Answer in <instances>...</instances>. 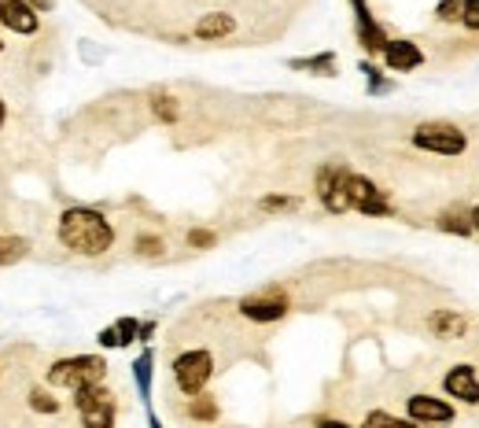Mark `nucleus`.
Listing matches in <instances>:
<instances>
[{"label": "nucleus", "mask_w": 479, "mask_h": 428, "mask_svg": "<svg viewBox=\"0 0 479 428\" xmlns=\"http://www.w3.org/2000/svg\"><path fill=\"white\" fill-rule=\"evenodd\" d=\"M151 111H156V118H163V122H178V100L173 96H166V93H159L156 100H151Z\"/></svg>", "instance_id": "obj_21"}, {"label": "nucleus", "mask_w": 479, "mask_h": 428, "mask_svg": "<svg viewBox=\"0 0 479 428\" xmlns=\"http://www.w3.org/2000/svg\"><path fill=\"white\" fill-rule=\"evenodd\" d=\"M137 336H140L137 318H118V321L108 325V329L100 333L96 340H100V347H125V343H133Z\"/></svg>", "instance_id": "obj_15"}, {"label": "nucleus", "mask_w": 479, "mask_h": 428, "mask_svg": "<svg viewBox=\"0 0 479 428\" xmlns=\"http://www.w3.org/2000/svg\"><path fill=\"white\" fill-rule=\"evenodd\" d=\"M188 417H196V421H218V399L214 395H192V402H188Z\"/></svg>", "instance_id": "obj_18"}, {"label": "nucleus", "mask_w": 479, "mask_h": 428, "mask_svg": "<svg viewBox=\"0 0 479 428\" xmlns=\"http://www.w3.org/2000/svg\"><path fill=\"white\" fill-rule=\"evenodd\" d=\"M137 251H140V255H163L166 244L159 237H137Z\"/></svg>", "instance_id": "obj_27"}, {"label": "nucleus", "mask_w": 479, "mask_h": 428, "mask_svg": "<svg viewBox=\"0 0 479 428\" xmlns=\"http://www.w3.org/2000/svg\"><path fill=\"white\" fill-rule=\"evenodd\" d=\"M413 148L432 156H465L468 152V137L450 122H424L413 130Z\"/></svg>", "instance_id": "obj_3"}, {"label": "nucleus", "mask_w": 479, "mask_h": 428, "mask_svg": "<svg viewBox=\"0 0 479 428\" xmlns=\"http://www.w3.org/2000/svg\"><path fill=\"white\" fill-rule=\"evenodd\" d=\"M384 63H387V70H395V74H410V70H417V67L424 63V52H420L413 41H387Z\"/></svg>", "instance_id": "obj_12"}, {"label": "nucleus", "mask_w": 479, "mask_h": 428, "mask_svg": "<svg viewBox=\"0 0 479 428\" xmlns=\"http://www.w3.org/2000/svg\"><path fill=\"white\" fill-rule=\"evenodd\" d=\"M259 207L262 211H291V207H299V199L295 196H266Z\"/></svg>", "instance_id": "obj_25"}, {"label": "nucleus", "mask_w": 479, "mask_h": 428, "mask_svg": "<svg viewBox=\"0 0 479 428\" xmlns=\"http://www.w3.org/2000/svg\"><path fill=\"white\" fill-rule=\"evenodd\" d=\"M151 366H156L151 351H140V359L133 362V381H137V392L144 402H151Z\"/></svg>", "instance_id": "obj_17"}, {"label": "nucleus", "mask_w": 479, "mask_h": 428, "mask_svg": "<svg viewBox=\"0 0 479 428\" xmlns=\"http://www.w3.org/2000/svg\"><path fill=\"white\" fill-rule=\"evenodd\" d=\"M151 333H156V325H151V321H148V325H140V340H151Z\"/></svg>", "instance_id": "obj_31"}, {"label": "nucleus", "mask_w": 479, "mask_h": 428, "mask_svg": "<svg viewBox=\"0 0 479 428\" xmlns=\"http://www.w3.org/2000/svg\"><path fill=\"white\" fill-rule=\"evenodd\" d=\"M472 225H475V233H479V204L472 207Z\"/></svg>", "instance_id": "obj_32"}, {"label": "nucleus", "mask_w": 479, "mask_h": 428, "mask_svg": "<svg viewBox=\"0 0 479 428\" xmlns=\"http://www.w3.org/2000/svg\"><path fill=\"white\" fill-rule=\"evenodd\" d=\"M439 230L443 233H453V237H472L475 233V225H472V211H443L439 214Z\"/></svg>", "instance_id": "obj_16"}, {"label": "nucleus", "mask_w": 479, "mask_h": 428, "mask_svg": "<svg viewBox=\"0 0 479 428\" xmlns=\"http://www.w3.org/2000/svg\"><path fill=\"white\" fill-rule=\"evenodd\" d=\"M74 407L89 428H108L115 421V395L104 384H89L74 392Z\"/></svg>", "instance_id": "obj_6"}, {"label": "nucleus", "mask_w": 479, "mask_h": 428, "mask_svg": "<svg viewBox=\"0 0 479 428\" xmlns=\"http://www.w3.org/2000/svg\"><path fill=\"white\" fill-rule=\"evenodd\" d=\"M0 48H4V44H0Z\"/></svg>", "instance_id": "obj_34"}, {"label": "nucleus", "mask_w": 479, "mask_h": 428, "mask_svg": "<svg viewBox=\"0 0 479 428\" xmlns=\"http://www.w3.org/2000/svg\"><path fill=\"white\" fill-rule=\"evenodd\" d=\"M27 247H30V244L22 240V237H4V233H0V266L22 259V255H27Z\"/></svg>", "instance_id": "obj_19"}, {"label": "nucleus", "mask_w": 479, "mask_h": 428, "mask_svg": "<svg viewBox=\"0 0 479 428\" xmlns=\"http://www.w3.org/2000/svg\"><path fill=\"white\" fill-rule=\"evenodd\" d=\"M108 376V362L100 355H78V359H60L52 369H48V384L56 388H89V384H104Z\"/></svg>", "instance_id": "obj_2"}, {"label": "nucleus", "mask_w": 479, "mask_h": 428, "mask_svg": "<svg viewBox=\"0 0 479 428\" xmlns=\"http://www.w3.org/2000/svg\"><path fill=\"white\" fill-rule=\"evenodd\" d=\"M443 392H446L450 399L468 402V407H479V373H475V366H468V362L453 366V369L443 376Z\"/></svg>", "instance_id": "obj_10"}, {"label": "nucleus", "mask_w": 479, "mask_h": 428, "mask_svg": "<svg viewBox=\"0 0 479 428\" xmlns=\"http://www.w3.org/2000/svg\"><path fill=\"white\" fill-rule=\"evenodd\" d=\"M236 30V19L233 15H225V12H211L196 22V37L199 41H221V37H229Z\"/></svg>", "instance_id": "obj_13"}, {"label": "nucleus", "mask_w": 479, "mask_h": 428, "mask_svg": "<svg viewBox=\"0 0 479 428\" xmlns=\"http://www.w3.org/2000/svg\"><path fill=\"white\" fill-rule=\"evenodd\" d=\"M211 376H214L211 351H185V355L173 359V381H178V388H181L188 399L204 392Z\"/></svg>", "instance_id": "obj_5"}, {"label": "nucleus", "mask_w": 479, "mask_h": 428, "mask_svg": "<svg viewBox=\"0 0 479 428\" xmlns=\"http://www.w3.org/2000/svg\"><path fill=\"white\" fill-rule=\"evenodd\" d=\"M350 174L343 163H324L317 170V199L324 204V211H332V214H343L350 211Z\"/></svg>", "instance_id": "obj_4"}, {"label": "nucleus", "mask_w": 479, "mask_h": 428, "mask_svg": "<svg viewBox=\"0 0 479 428\" xmlns=\"http://www.w3.org/2000/svg\"><path fill=\"white\" fill-rule=\"evenodd\" d=\"M30 4H34L37 12H52V8H56V0H30Z\"/></svg>", "instance_id": "obj_30"}, {"label": "nucleus", "mask_w": 479, "mask_h": 428, "mask_svg": "<svg viewBox=\"0 0 479 428\" xmlns=\"http://www.w3.org/2000/svg\"><path fill=\"white\" fill-rule=\"evenodd\" d=\"M365 424H402V417H395V414H384V410H372V414L365 417Z\"/></svg>", "instance_id": "obj_29"}, {"label": "nucleus", "mask_w": 479, "mask_h": 428, "mask_svg": "<svg viewBox=\"0 0 479 428\" xmlns=\"http://www.w3.org/2000/svg\"><path fill=\"white\" fill-rule=\"evenodd\" d=\"M362 74L369 78V93H387V89H391V82H384V78H380V70H376V67L362 63Z\"/></svg>", "instance_id": "obj_26"}, {"label": "nucleus", "mask_w": 479, "mask_h": 428, "mask_svg": "<svg viewBox=\"0 0 479 428\" xmlns=\"http://www.w3.org/2000/svg\"><path fill=\"white\" fill-rule=\"evenodd\" d=\"M4 115H8V111H4V100H0V125H4Z\"/></svg>", "instance_id": "obj_33"}, {"label": "nucleus", "mask_w": 479, "mask_h": 428, "mask_svg": "<svg viewBox=\"0 0 479 428\" xmlns=\"http://www.w3.org/2000/svg\"><path fill=\"white\" fill-rule=\"evenodd\" d=\"M30 407H34L37 414H56V410H60V402H56L52 395H48V392L34 388V392H30Z\"/></svg>", "instance_id": "obj_22"}, {"label": "nucleus", "mask_w": 479, "mask_h": 428, "mask_svg": "<svg viewBox=\"0 0 479 428\" xmlns=\"http://www.w3.org/2000/svg\"><path fill=\"white\" fill-rule=\"evenodd\" d=\"M240 314H243L247 321H259V325L281 321V318L288 314V295L276 292V288L259 292V295H247V299H240Z\"/></svg>", "instance_id": "obj_7"}, {"label": "nucleus", "mask_w": 479, "mask_h": 428, "mask_svg": "<svg viewBox=\"0 0 479 428\" xmlns=\"http://www.w3.org/2000/svg\"><path fill=\"white\" fill-rule=\"evenodd\" d=\"M214 240H218V237L207 233V230H192V233H188V244H192V247H214Z\"/></svg>", "instance_id": "obj_28"}, {"label": "nucleus", "mask_w": 479, "mask_h": 428, "mask_svg": "<svg viewBox=\"0 0 479 428\" xmlns=\"http://www.w3.org/2000/svg\"><path fill=\"white\" fill-rule=\"evenodd\" d=\"M291 67L295 70H314V74H336V56L332 52H324V56H314V60H291Z\"/></svg>", "instance_id": "obj_20"}, {"label": "nucleus", "mask_w": 479, "mask_h": 428, "mask_svg": "<svg viewBox=\"0 0 479 428\" xmlns=\"http://www.w3.org/2000/svg\"><path fill=\"white\" fill-rule=\"evenodd\" d=\"M461 27L479 34V0H465V8H461Z\"/></svg>", "instance_id": "obj_24"}, {"label": "nucleus", "mask_w": 479, "mask_h": 428, "mask_svg": "<svg viewBox=\"0 0 479 428\" xmlns=\"http://www.w3.org/2000/svg\"><path fill=\"white\" fill-rule=\"evenodd\" d=\"M461 8H465V0H443V4L435 8V19L439 22H461Z\"/></svg>", "instance_id": "obj_23"}, {"label": "nucleus", "mask_w": 479, "mask_h": 428, "mask_svg": "<svg viewBox=\"0 0 479 428\" xmlns=\"http://www.w3.org/2000/svg\"><path fill=\"white\" fill-rule=\"evenodd\" d=\"M60 244L74 255H104L115 244V225L92 207H70L60 214Z\"/></svg>", "instance_id": "obj_1"}, {"label": "nucleus", "mask_w": 479, "mask_h": 428, "mask_svg": "<svg viewBox=\"0 0 479 428\" xmlns=\"http://www.w3.org/2000/svg\"><path fill=\"white\" fill-rule=\"evenodd\" d=\"M406 414H410V421H417V424H450L453 417H458V410H453L446 399H439V395H427V392L410 395V402H406Z\"/></svg>", "instance_id": "obj_9"}, {"label": "nucleus", "mask_w": 479, "mask_h": 428, "mask_svg": "<svg viewBox=\"0 0 479 428\" xmlns=\"http://www.w3.org/2000/svg\"><path fill=\"white\" fill-rule=\"evenodd\" d=\"M350 207L362 211V214H372V218L391 214L387 192H384L380 185H376V182L362 178V174H355V178H350Z\"/></svg>", "instance_id": "obj_8"}, {"label": "nucleus", "mask_w": 479, "mask_h": 428, "mask_svg": "<svg viewBox=\"0 0 479 428\" xmlns=\"http://www.w3.org/2000/svg\"><path fill=\"white\" fill-rule=\"evenodd\" d=\"M0 22L15 34H37L41 19L30 0H0Z\"/></svg>", "instance_id": "obj_11"}, {"label": "nucleus", "mask_w": 479, "mask_h": 428, "mask_svg": "<svg viewBox=\"0 0 479 428\" xmlns=\"http://www.w3.org/2000/svg\"><path fill=\"white\" fill-rule=\"evenodd\" d=\"M427 325H432V333L439 340H461L468 333V321H465L461 311H435Z\"/></svg>", "instance_id": "obj_14"}]
</instances>
